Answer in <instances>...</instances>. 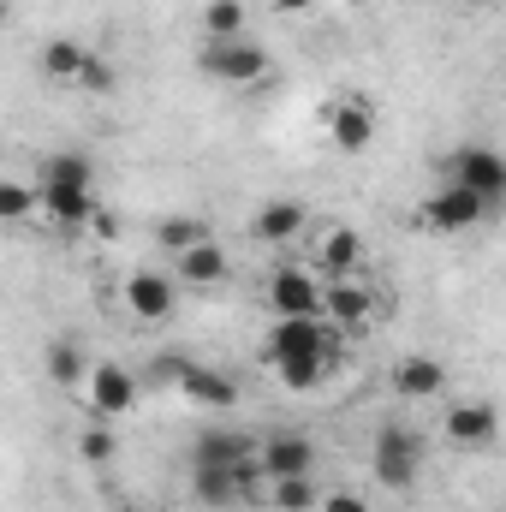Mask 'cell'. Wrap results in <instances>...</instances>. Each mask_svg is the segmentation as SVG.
<instances>
[{
	"mask_svg": "<svg viewBox=\"0 0 506 512\" xmlns=\"http://www.w3.org/2000/svg\"><path fill=\"white\" fill-rule=\"evenodd\" d=\"M340 346L346 340L328 316H274V328L262 340V358L280 382L304 393V387H322L340 370Z\"/></svg>",
	"mask_w": 506,
	"mask_h": 512,
	"instance_id": "1",
	"label": "cell"
},
{
	"mask_svg": "<svg viewBox=\"0 0 506 512\" xmlns=\"http://www.w3.org/2000/svg\"><path fill=\"white\" fill-rule=\"evenodd\" d=\"M262 483H268L262 459H245V465H191V489H197L203 507H251V501H268Z\"/></svg>",
	"mask_w": 506,
	"mask_h": 512,
	"instance_id": "2",
	"label": "cell"
},
{
	"mask_svg": "<svg viewBox=\"0 0 506 512\" xmlns=\"http://www.w3.org/2000/svg\"><path fill=\"white\" fill-rule=\"evenodd\" d=\"M423 453H429V441H423L417 429H405V423H381L376 429V453H370V471H376L381 489H411L417 471H423Z\"/></svg>",
	"mask_w": 506,
	"mask_h": 512,
	"instance_id": "3",
	"label": "cell"
},
{
	"mask_svg": "<svg viewBox=\"0 0 506 512\" xmlns=\"http://www.w3.org/2000/svg\"><path fill=\"white\" fill-rule=\"evenodd\" d=\"M441 173H447L453 185L477 191V197H483L489 209H501V203H506V155H501V149H489V143L453 149V155L441 161Z\"/></svg>",
	"mask_w": 506,
	"mask_h": 512,
	"instance_id": "4",
	"label": "cell"
},
{
	"mask_svg": "<svg viewBox=\"0 0 506 512\" xmlns=\"http://www.w3.org/2000/svg\"><path fill=\"white\" fill-rule=\"evenodd\" d=\"M197 66H203L215 84L251 90V84H262V78H268V48H262V42H251V36H239V42H203Z\"/></svg>",
	"mask_w": 506,
	"mask_h": 512,
	"instance_id": "5",
	"label": "cell"
},
{
	"mask_svg": "<svg viewBox=\"0 0 506 512\" xmlns=\"http://www.w3.org/2000/svg\"><path fill=\"white\" fill-rule=\"evenodd\" d=\"M417 215H423V227H435V233H471L477 221H489L495 209L477 197V191H465V185H441V191H429L423 203H417Z\"/></svg>",
	"mask_w": 506,
	"mask_h": 512,
	"instance_id": "6",
	"label": "cell"
},
{
	"mask_svg": "<svg viewBox=\"0 0 506 512\" xmlns=\"http://www.w3.org/2000/svg\"><path fill=\"white\" fill-rule=\"evenodd\" d=\"M268 310L274 316H328V280H316L310 268L280 262L268 280Z\"/></svg>",
	"mask_w": 506,
	"mask_h": 512,
	"instance_id": "7",
	"label": "cell"
},
{
	"mask_svg": "<svg viewBox=\"0 0 506 512\" xmlns=\"http://www.w3.org/2000/svg\"><path fill=\"white\" fill-rule=\"evenodd\" d=\"M441 435L459 447V453H489L501 441V411L489 399H453L447 417H441Z\"/></svg>",
	"mask_w": 506,
	"mask_h": 512,
	"instance_id": "8",
	"label": "cell"
},
{
	"mask_svg": "<svg viewBox=\"0 0 506 512\" xmlns=\"http://www.w3.org/2000/svg\"><path fill=\"white\" fill-rule=\"evenodd\" d=\"M84 405H90V417H102V423H114V417H126L131 405H137V376H131L126 364H96L90 370V382H84Z\"/></svg>",
	"mask_w": 506,
	"mask_h": 512,
	"instance_id": "9",
	"label": "cell"
},
{
	"mask_svg": "<svg viewBox=\"0 0 506 512\" xmlns=\"http://www.w3.org/2000/svg\"><path fill=\"white\" fill-rule=\"evenodd\" d=\"M256 459H262L268 483H280V477H310L316 447H310V435H298V429H274V435L256 441Z\"/></svg>",
	"mask_w": 506,
	"mask_h": 512,
	"instance_id": "10",
	"label": "cell"
},
{
	"mask_svg": "<svg viewBox=\"0 0 506 512\" xmlns=\"http://www.w3.org/2000/svg\"><path fill=\"white\" fill-rule=\"evenodd\" d=\"M173 304H179V280H173V274H161V268H137V274L126 280V310L137 316V322H167Z\"/></svg>",
	"mask_w": 506,
	"mask_h": 512,
	"instance_id": "11",
	"label": "cell"
},
{
	"mask_svg": "<svg viewBox=\"0 0 506 512\" xmlns=\"http://www.w3.org/2000/svg\"><path fill=\"white\" fill-rule=\"evenodd\" d=\"M376 131H381V114L364 96H346V102L328 108V137H334V149H346V155H364V149L376 143Z\"/></svg>",
	"mask_w": 506,
	"mask_h": 512,
	"instance_id": "12",
	"label": "cell"
},
{
	"mask_svg": "<svg viewBox=\"0 0 506 512\" xmlns=\"http://www.w3.org/2000/svg\"><path fill=\"white\" fill-rule=\"evenodd\" d=\"M36 191H42L48 221H60V227H90V221L102 215L96 185H42V179H36Z\"/></svg>",
	"mask_w": 506,
	"mask_h": 512,
	"instance_id": "13",
	"label": "cell"
},
{
	"mask_svg": "<svg viewBox=\"0 0 506 512\" xmlns=\"http://www.w3.org/2000/svg\"><path fill=\"white\" fill-rule=\"evenodd\" d=\"M370 316H381V298L364 280H328V322L334 328H364Z\"/></svg>",
	"mask_w": 506,
	"mask_h": 512,
	"instance_id": "14",
	"label": "cell"
},
{
	"mask_svg": "<svg viewBox=\"0 0 506 512\" xmlns=\"http://www.w3.org/2000/svg\"><path fill=\"white\" fill-rule=\"evenodd\" d=\"M393 393L399 399H441L447 393V370L429 358V352H411L393 364Z\"/></svg>",
	"mask_w": 506,
	"mask_h": 512,
	"instance_id": "15",
	"label": "cell"
},
{
	"mask_svg": "<svg viewBox=\"0 0 506 512\" xmlns=\"http://www.w3.org/2000/svg\"><path fill=\"white\" fill-rule=\"evenodd\" d=\"M256 459V441L245 429H203L191 441V465H245Z\"/></svg>",
	"mask_w": 506,
	"mask_h": 512,
	"instance_id": "16",
	"label": "cell"
},
{
	"mask_svg": "<svg viewBox=\"0 0 506 512\" xmlns=\"http://www.w3.org/2000/svg\"><path fill=\"white\" fill-rule=\"evenodd\" d=\"M179 393H185L191 405H215V411L239 399V387H233L227 370H215V364H191V358H185V370H179Z\"/></svg>",
	"mask_w": 506,
	"mask_h": 512,
	"instance_id": "17",
	"label": "cell"
},
{
	"mask_svg": "<svg viewBox=\"0 0 506 512\" xmlns=\"http://www.w3.org/2000/svg\"><path fill=\"white\" fill-rule=\"evenodd\" d=\"M358 262H364V239H358L352 227H328V233L316 239V268H322L328 280H352Z\"/></svg>",
	"mask_w": 506,
	"mask_h": 512,
	"instance_id": "18",
	"label": "cell"
},
{
	"mask_svg": "<svg viewBox=\"0 0 506 512\" xmlns=\"http://www.w3.org/2000/svg\"><path fill=\"white\" fill-rule=\"evenodd\" d=\"M251 227H256V239H262V245H274V251H280V245H292V239L304 233V203L274 197V203H262V209H256Z\"/></svg>",
	"mask_w": 506,
	"mask_h": 512,
	"instance_id": "19",
	"label": "cell"
},
{
	"mask_svg": "<svg viewBox=\"0 0 506 512\" xmlns=\"http://www.w3.org/2000/svg\"><path fill=\"white\" fill-rule=\"evenodd\" d=\"M173 274H179L185 286H221V280H227V251H221L215 239H203L197 251L173 256Z\"/></svg>",
	"mask_w": 506,
	"mask_h": 512,
	"instance_id": "20",
	"label": "cell"
},
{
	"mask_svg": "<svg viewBox=\"0 0 506 512\" xmlns=\"http://www.w3.org/2000/svg\"><path fill=\"white\" fill-rule=\"evenodd\" d=\"M84 60H90V48H78L72 36H54V42H42V72H48L54 84H78Z\"/></svg>",
	"mask_w": 506,
	"mask_h": 512,
	"instance_id": "21",
	"label": "cell"
},
{
	"mask_svg": "<svg viewBox=\"0 0 506 512\" xmlns=\"http://www.w3.org/2000/svg\"><path fill=\"white\" fill-rule=\"evenodd\" d=\"M209 239V227L197 221V215H167V221H155V245L167 256H185V251H197Z\"/></svg>",
	"mask_w": 506,
	"mask_h": 512,
	"instance_id": "22",
	"label": "cell"
},
{
	"mask_svg": "<svg viewBox=\"0 0 506 512\" xmlns=\"http://www.w3.org/2000/svg\"><path fill=\"white\" fill-rule=\"evenodd\" d=\"M90 358H84V346L78 340H54L48 346V382H60V387H72V382H90Z\"/></svg>",
	"mask_w": 506,
	"mask_h": 512,
	"instance_id": "23",
	"label": "cell"
},
{
	"mask_svg": "<svg viewBox=\"0 0 506 512\" xmlns=\"http://www.w3.org/2000/svg\"><path fill=\"white\" fill-rule=\"evenodd\" d=\"M36 179H42V185H96V167H90L84 155H72V149H60V155H42V167H36Z\"/></svg>",
	"mask_w": 506,
	"mask_h": 512,
	"instance_id": "24",
	"label": "cell"
},
{
	"mask_svg": "<svg viewBox=\"0 0 506 512\" xmlns=\"http://www.w3.org/2000/svg\"><path fill=\"white\" fill-rule=\"evenodd\" d=\"M203 30H209V42H239L245 36V0H209Z\"/></svg>",
	"mask_w": 506,
	"mask_h": 512,
	"instance_id": "25",
	"label": "cell"
},
{
	"mask_svg": "<svg viewBox=\"0 0 506 512\" xmlns=\"http://www.w3.org/2000/svg\"><path fill=\"white\" fill-rule=\"evenodd\" d=\"M268 507L274 512H310V507H322V495H316L310 477H280V483H268Z\"/></svg>",
	"mask_w": 506,
	"mask_h": 512,
	"instance_id": "26",
	"label": "cell"
},
{
	"mask_svg": "<svg viewBox=\"0 0 506 512\" xmlns=\"http://www.w3.org/2000/svg\"><path fill=\"white\" fill-rule=\"evenodd\" d=\"M36 209H42V191H36V185H18V179L0 185V215H6V221H30Z\"/></svg>",
	"mask_w": 506,
	"mask_h": 512,
	"instance_id": "27",
	"label": "cell"
},
{
	"mask_svg": "<svg viewBox=\"0 0 506 512\" xmlns=\"http://www.w3.org/2000/svg\"><path fill=\"white\" fill-rule=\"evenodd\" d=\"M78 90H90V96H108V90H114V60L90 54V60H84V72H78Z\"/></svg>",
	"mask_w": 506,
	"mask_h": 512,
	"instance_id": "28",
	"label": "cell"
},
{
	"mask_svg": "<svg viewBox=\"0 0 506 512\" xmlns=\"http://www.w3.org/2000/svg\"><path fill=\"white\" fill-rule=\"evenodd\" d=\"M78 453H84L90 465H102V459H114V435L96 423V429H84V435H78Z\"/></svg>",
	"mask_w": 506,
	"mask_h": 512,
	"instance_id": "29",
	"label": "cell"
},
{
	"mask_svg": "<svg viewBox=\"0 0 506 512\" xmlns=\"http://www.w3.org/2000/svg\"><path fill=\"white\" fill-rule=\"evenodd\" d=\"M316 512H370V501H364L358 489H334V495H322Z\"/></svg>",
	"mask_w": 506,
	"mask_h": 512,
	"instance_id": "30",
	"label": "cell"
},
{
	"mask_svg": "<svg viewBox=\"0 0 506 512\" xmlns=\"http://www.w3.org/2000/svg\"><path fill=\"white\" fill-rule=\"evenodd\" d=\"M274 6H280V12H286V18H298V12H310V6H316V0H274Z\"/></svg>",
	"mask_w": 506,
	"mask_h": 512,
	"instance_id": "31",
	"label": "cell"
},
{
	"mask_svg": "<svg viewBox=\"0 0 506 512\" xmlns=\"http://www.w3.org/2000/svg\"><path fill=\"white\" fill-rule=\"evenodd\" d=\"M465 6H495V0H465Z\"/></svg>",
	"mask_w": 506,
	"mask_h": 512,
	"instance_id": "32",
	"label": "cell"
}]
</instances>
